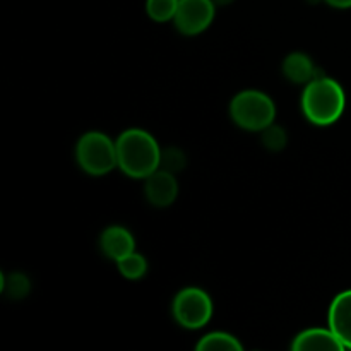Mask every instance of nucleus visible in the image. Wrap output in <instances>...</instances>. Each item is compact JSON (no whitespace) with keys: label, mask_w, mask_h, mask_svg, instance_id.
<instances>
[{"label":"nucleus","mask_w":351,"mask_h":351,"mask_svg":"<svg viewBox=\"0 0 351 351\" xmlns=\"http://www.w3.org/2000/svg\"><path fill=\"white\" fill-rule=\"evenodd\" d=\"M115 143L119 168L127 177L144 180L160 168L161 147L147 130L127 129Z\"/></svg>","instance_id":"obj_1"},{"label":"nucleus","mask_w":351,"mask_h":351,"mask_svg":"<svg viewBox=\"0 0 351 351\" xmlns=\"http://www.w3.org/2000/svg\"><path fill=\"white\" fill-rule=\"evenodd\" d=\"M117 269L127 280H141L147 273V261L143 254L132 252L123 259L117 261Z\"/></svg>","instance_id":"obj_13"},{"label":"nucleus","mask_w":351,"mask_h":351,"mask_svg":"<svg viewBox=\"0 0 351 351\" xmlns=\"http://www.w3.org/2000/svg\"><path fill=\"white\" fill-rule=\"evenodd\" d=\"M216 5L213 0H178L175 27L185 36H195L211 26Z\"/></svg>","instance_id":"obj_6"},{"label":"nucleus","mask_w":351,"mask_h":351,"mask_svg":"<svg viewBox=\"0 0 351 351\" xmlns=\"http://www.w3.org/2000/svg\"><path fill=\"white\" fill-rule=\"evenodd\" d=\"M261 143H263V146L266 147L267 151L278 153V151H283L285 147H287L288 134L281 125H278V123H271L269 127L261 130Z\"/></svg>","instance_id":"obj_16"},{"label":"nucleus","mask_w":351,"mask_h":351,"mask_svg":"<svg viewBox=\"0 0 351 351\" xmlns=\"http://www.w3.org/2000/svg\"><path fill=\"white\" fill-rule=\"evenodd\" d=\"M178 0H146V14L154 23H168L175 19Z\"/></svg>","instance_id":"obj_15"},{"label":"nucleus","mask_w":351,"mask_h":351,"mask_svg":"<svg viewBox=\"0 0 351 351\" xmlns=\"http://www.w3.org/2000/svg\"><path fill=\"white\" fill-rule=\"evenodd\" d=\"M171 314L182 328L191 329V331L204 328L213 317L211 297L201 288H184L175 295Z\"/></svg>","instance_id":"obj_5"},{"label":"nucleus","mask_w":351,"mask_h":351,"mask_svg":"<svg viewBox=\"0 0 351 351\" xmlns=\"http://www.w3.org/2000/svg\"><path fill=\"white\" fill-rule=\"evenodd\" d=\"M213 2H215L216 7H225V5H230L233 0H213Z\"/></svg>","instance_id":"obj_19"},{"label":"nucleus","mask_w":351,"mask_h":351,"mask_svg":"<svg viewBox=\"0 0 351 351\" xmlns=\"http://www.w3.org/2000/svg\"><path fill=\"white\" fill-rule=\"evenodd\" d=\"M75 161L84 173L91 177H105L119 168L117 143L105 132L89 130L82 134L75 144Z\"/></svg>","instance_id":"obj_4"},{"label":"nucleus","mask_w":351,"mask_h":351,"mask_svg":"<svg viewBox=\"0 0 351 351\" xmlns=\"http://www.w3.org/2000/svg\"><path fill=\"white\" fill-rule=\"evenodd\" d=\"M144 195L154 208H168L178 197L177 175L158 168L154 173L144 178Z\"/></svg>","instance_id":"obj_7"},{"label":"nucleus","mask_w":351,"mask_h":351,"mask_svg":"<svg viewBox=\"0 0 351 351\" xmlns=\"http://www.w3.org/2000/svg\"><path fill=\"white\" fill-rule=\"evenodd\" d=\"M335 9H351V0H324Z\"/></svg>","instance_id":"obj_18"},{"label":"nucleus","mask_w":351,"mask_h":351,"mask_svg":"<svg viewBox=\"0 0 351 351\" xmlns=\"http://www.w3.org/2000/svg\"><path fill=\"white\" fill-rule=\"evenodd\" d=\"M283 75L293 84H308L317 77V67L308 55L293 51L283 60Z\"/></svg>","instance_id":"obj_11"},{"label":"nucleus","mask_w":351,"mask_h":351,"mask_svg":"<svg viewBox=\"0 0 351 351\" xmlns=\"http://www.w3.org/2000/svg\"><path fill=\"white\" fill-rule=\"evenodd\" d=\"M99 247L108 259L117 263L129 254L136 252V240L129 230L115 225L103 230L101 237H99Z\"/></svg>","instance_id":"obj_9"},{"label":"nucleus","mask_w":351,"mask_h":351,"mask_svg":"<svg viewBox=\"0 0 351 351\" xmlns=\"http://www.w3.org/2000/svg\"><path fill=\"white\" fill-rule=\"evenodd\" d=\"M346 95L343 86L328 75H317L302 93V112L305 119L319 127L332 125L343 117Z\"/></svg>","instance_id":"obj_2"},{"label":"nucleus","mask_w":351,"mask_h":351,"mask_svg":"<svg viewBox=\"0 0 351 351\" xmlns=\"http://www.w3.org/2000/svg\"><path fill=\"white\" fill-rule=\"evenodd\" d=\"M293 351H341L343 343L331 328H311L297 335L291 343Z\"/></svg>","instance_id":"obj_10"},{"label":"nucleus","mask_w":351,"mask_h":351,"mask_svg":"<svg viewBox=\"0 0 351 351\" xmlns=\"http://www.w3.org/2000/svg\"><path fill=\"white\" fill-rule=\"evenodd\" d=\"M3 293L14 300H21V298L27 297L31 290L29 278L23 273H10L2 274V285H0Z\"/></svg>","instance_id":"obj_14"},{"label":"nucleus","mask_w":351,"mask_h":351,"mask_svg":"<svg viewBox=\"0 0 351 351\" xmlns=\"http://www.w3.org/2000/svg\"><path fill=\"white\" fill-rule=\"evenodd\" d=\"M199 351H242L243 346L233 335L225 331H213L202 336L195 345Z\"/></svg>","instance_id":"obj_12"},{"label":"nucleus","mask_w":351,"mask_h":351,"mask_svg":"<svg viewBox=\"0 0 351 351\" xmlns=\"http://www.w3.org/2000/svg\"><path fill=\"white\" fill-rule=\"evenodd\" d=\"M185 163H187V158H185L184 151L178 149V147L168 146L165 149H161L160 168H163V170L177 175L184 170Z\"/></svg>","instance_id":"obj_17"},{"label":"nucleus","mask_w":351,"mask_h":351,"mask_svg":"<svg viewBox=\"0 0 351 351\" xmlns=\"http://www.w3.org/2000/svg\"><path fill=\"white\" fill-rule=\"evenodd\" d=\"M230 117L233 122L249 132H261L276 119V105L273 98L259 89H245L233 96L230 103Z\"/></svg>","instance_id":"obj_3"},{"label":"nucleus","mask_w":351,"mask_h":351,"mask_svg":"<svg viewBox=\"0 0 351 351\" xmlns=\"http://www.w3.org/2000/svg\"><path fill=\"white\" fill-rule=\"evenodd\" d=\"M328 321L343 346L351 350V290L336 295L329 305Z\"/></svg>","instance_id":"obj_8"}]
</instances>
